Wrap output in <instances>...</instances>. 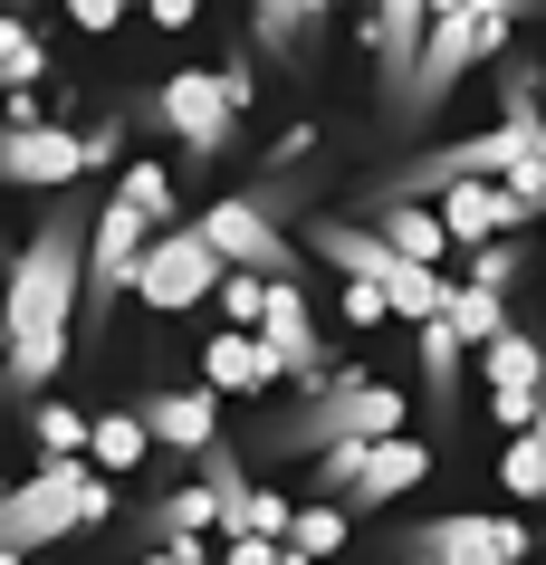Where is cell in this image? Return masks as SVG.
Instances as JSON below:
<instances>
[{"instance_id": "cell-11", "label": "cell", "mask_w": 546, "mask_h": 565, "mask_svg": "<svg viewBox=\"0 0 546 565\" xmlns=\"http://www.w3.org/2000/svg\"><path fill=\"white\" fill-rule=\"evenodd\" d=\"M96 173V145L77 125H0V182H30V192H77Z\"/></svg>"}, {"instance_id": "cell-14", "label": "cell", "mask_w": 546, "mask_h": 565, "mask_svg": "<svg viewBox=\"0 0 546 565\" xmlns=\"http://www.w3.org/2000/svg\"><path fill=\"white\" fill-rule=\"evenodd\" d=\"M307 249H317L326 268H345V278H364V288H384V278L403 268V249L374 231V221H355V211H326V221H307Z\"/></svg>"}, {"instance_id": "cell-8", "label": "cell", "mask_w": 546, "mask_h": 565, "mask_svg": "<svg viewBox=\"0 0 546 565\" xmlns=\"http://www.w3.org/2000/svg\"><path fill=\"white\" fill-rule=\"evenodd\" d=\"M403 565H527L537 556V536H527V518H431V527H403L394 536Z\"/></svg>"}, {"instance_id": "cell-32", "label": "cell", "mask_w": 546, "mask_h": 565, "mask_svg": "<svg viewBox=\"0 0 546 565\" xmlns=\"http://www.w3.org/2000/svg\"><path fill=\"white\" fill-rule=\"evenodd\" d=\"M470 288H499V298H508V288H517V239H489V249H470Z\"/></svg>"}, {"instance_id": "cell-5", "label": "cell", "mask_w": 546, "mask_h": 565, "mask_svg": "<svg viewBox=\"0 0 546 565\" xmlns=\"http://www.w3.org/2000/svg\"><path fill=\"white\" fill-rule=\"evenodd\" d=\"M422 470H431V450L413 431H394V441H335V450L307 460V499H335L345 518H364V508L422 489Z\"/></svg>"}, {"instance_id": "cell-21", "label": "cell", "mask_w": 546, "mask_h": 565, "mask_svg": "<svg viewBox=\"0 0 546 565\" xmlns=\"http://www.w3.org/2000/svg\"><path fill=\"white\" fill-rule=\"evenodd\" d=\"M480 374H489V393H546V345L527 327H508L499 345H480Z\"/></svg>"}, {"instance_id": "cell-35", "label": "cell", "mask_w": 546, "mask_h": 565, "mask_svg": "<svg viewBox=\"0 0 546 565\" xmlns=\"http://www.w3.org/2000/svg\"><path fill=\"white\" fill-rule=\"evenodd\" d=\"M67 10V30H116L125 20V0H58Z\"/></svg>"}, {"instance_id": "cell-38", "label": "cell", "mask_w": 546, "mask_h": 565, "mask_svg": "<svg viewBox=\"0 0 546 565\" xmlns=\"http://www.w3.org/2000/svg\"><path fill=\"white\" fill-rule=\"evenodd\" d=\"M202 20V0H153V30H192Z\"/></svg>"}, {"instance_id": "cell-3", "label": "cell", "mask_w": 546, "mask_h": 565, "mask_svg": "<svg viewBox=\"0 0 546 565\" xmlns=\"http://www.w3.org/2000/svg\"><path fill=\"white\" fill-rule=\"evenodd\" d=\"M116 518V479L96 460H39L20 489H0V556H39L77 527H106Z\"/></svg>"}, {"instance_id": "cell-12", "label": "cell", "mask_w": 546, "mask_h": 565, "mask_svg": "<svg viewBox=\"0 0 546 565\" xmlns=\"http://www.w3.org/2000/svg\"><path fill=\"white\" fill-rule=\"evenodd\" d=\"M259 355L269 374H298L307 393L326 384V335H317V307H307L298 278H269V317H259Z\"/></svg>"}, {"instance_id": "cell-40", "label": "cell", "mask_w": 546, "mask_h": 565, "mask_svg": "<svg viewBox=\"0 0 546 565\" xmlns=\"http://www.w3.org/2000/svg\"><path fill=\"white\" fill-rule=\"evenodd\" d=\"M451 10H470V0H431V20H451Z\"/></svg>"}, {"instance_id": "cell-15", "label": "cell", "mask_w": 546, "mask_h": 565, "mask_svg": "<svg viewBox=\"0 0 546 565\" xmlns=\"http://www.w3.org/2000/svg\"><path fill=\"white\" fill-rule=\"evenodd\" d=\"M135 413H144V431H153L163 450H192V460H202V450L221 441V393H212V384H182V393H144Z\"/></svg>"}, {"instance_id": "cell-24", "label": "cell", "mask_w": 546, "mask_h": 565, "mask_svg": "<svg viewBox=\"0 0 546 565\" xmlns=\"http://www.w3.org/2000/svg\"><path fill=\"white\" fill-rule=\"evenodd\" d=\"M413 345H422V384L441 393V403H451V384H460V355H470V335H460L451 317H422V327H413Z\"/></svg>"}, {"instance_id": "cell-36", "label": "cell", "mask_w": 546, "mask_h": 565, "mask_svg": "<svg viewBox=\"0 0 546 565\" xmlns=\"http://www.w3.org/2000/svg\"><path fill=\"white\" fill-rule=\"evenodd\" d=\"M489 413H499V431L517 441V431H527V413H537V393H489Z\"/></svg>"}, {"instance_id": "cell-41", "label": "cell", "mask_w": 546, "mask_h": 565, "mask_svg": "<svg viewBox=\"0 0 546 565\" xmlns=\"http://www.w3.org/2000/svg\"><path fill=\"white\" fill-rule=\"evenodd\" d=\"M278 565H317V556H298V546H288V556H278Z\"/></svg>"}, {"instance_id": "cell-31", "label": "cell", "mask_w": 546, "mask_h": 565, "mask_svg": "<svg viewBox=\"0 0 546 565\" xmlns=\"http://www.w3.org/2000/svg\"><path fill=\"white\" fill-rule=\"evenodd\" d=\"M259 317H269V278H249V268H231V278H221V327L259 335Z\"/></svg>"}, {"instance_id": "cell-10", "label": "cell", "mask_w": 546, "mask_h": 565, "mask_svg": "<svg viewBox=\"0 0 546 565\" xmlns=\"http://www.w3.org/2000/svg\"><path fill=\"white\" fill-rule=\"evenodd\" d=\"M221 278L231 268L202 249V231L182 221V231H153V249H144V268H135V298L153 307V317H182V307H202V298H221Z\"/></svg>"}, {"instance_id": "cell-17", "label": "cell", "mask_w": 546, "mask_h": 565, "mask_svg": "<svg viewBox=\"0 0 546 565\" xmlns=\"http://www.w3.org/2000/svg\"><path fill=\"white\" fill-rule=\"evenodd\" d=\"M431 211H441L451 249H489V239H508V202H499V182H451Z\"/></svg>"}, {"instance_id": "cell-28", "label": "cell", "mask_w": 546, "mask_h": 565, "mask_svg": "<svg viewBox=\"0 0 546 565\" xmlns=\"http://www.w3.org/2000/svg\"><path fill=\"white\" fill-rule=\"evenodd\" d=\"M87 431H96V413H67V403H30V441L49 450V460H87Z\"/></svg>"}, {"instance_id": "cell-29", "label": "cell", "mask_w": 546, "mask_h": 565, "mask_svg": "<svg viewBox=\"0 0 546 565\" xmlns=\"http://www.w3.org/2000/svg\"><path fill=\"white\" fill-rule=\"evenodd\" d=\"M39 67H49V49H39V30L30 20H10V10H0V96H20L39 77Z\"/></svg>"}, {"instance_id": "cell-13", "label": "cell", "mask_w": 546, "mask_h": 565, "mask_svg": "<svg viewBox=\"0 0 546 565\" xmlns=\"http://www.w3.org/2000/svg\"><path fill=\"white\" fill-rule=\"evenodd\" d=\"M422 39H431V0H364V58H374V77H384V106L413 87Z\"/></svg>"}, {"instance_id": "cell-33", "label": "cell", "mask_w": 546, "mask_h": 565, "mask_svg": "<svg viewBox=\"0 0 546 565\" xmlns=\"http://www.w3.org/2000/svg\"><path fill=\"white\" fill-rule=\"evenodd\" d=\"M384 317H394V298L364 288V278H345V327H384Z\"/></svg>"}, {"instance_id": "cell-23", "label": "cell", "mask_w": 546, "mask_h": 565, "mask_svg": "<svg viewBox=\"0 0 546 565\" xmlns=\"http://www.w3.org/2000/svg\"><path fill=\"white\" fill-rule=\"evenodd\" d=\"M441 317H451V327L470 335V345H499V335L517 327V317H508V298H499V288H470V278H451V298H441Z\"/></svg>"}, {"instance_id": "cell-44", "label": "cell", "mask_w": 546, "mask_h": 565, "mask_svg": "<svg viewBox=\"0 0 546 565\" xmlns=\"http://www.w3.org/2000/svg\"><path fill=\"white\" fill-rule=\"evenodd\" d=\"M508 10H527V0H508Z\"/></svg>"}, {"instance_id": "cell-22", "label": "cell", "mask_w": 546, "mask_h": 565, "mask_svg": "<svg viewBox=\"0 0 546 565\" xmlns=\"http://www.w3.org/2000/svg\"><path fill=\"white\" fill-rule=\"evenodd\" d=\"M144 450H153L144 413H96V431H87V460H96V470H106V479L144 470Z\"/></svg>"}, {"instance_id": "cell-30", "label": "cell", "mask_w": 546, "mask_h": 565, "mask_svg": "<svg viewBox=\"0 0 546 565\" xmlns=\"http://www.w3.org/2000/svg\"><path fill=\"white\" fill-rule=\"evenodd\" d=\"M499 489H508L517 508H527V499H546V450L527 441V431H517V441L499 450Z\"/></svg>"}, {"instance_id": "cell-20", "label": "cell", "mask_w": 546, "mask_h": 565, "mask_svg": "<svg viewBox=\"0 0 546 565\" xmlns=\"http://www.w3.org/2000/svg\"><path fill=\"white\" fill-rule=\"evenodd\" d=\"M326 10L335 0H249V49H259V58H298L307 30H317Z\"/></svg>"}, {"instance_id": "cell-4", "label": "cell", "mask_w": 546, "mask_h": 565, "mask_svg": "<svg viewBox=\"0 0 546 565\" xmlns=\"http://www.w3.org/2000/svg\"><path fill=\"white\" fill-rule=\"evenodd\" d=\"M508 39H517V10L508 0H470V10H451V20H431V39H422V67H413V87L384 106V125H431L441 116V96L470 77V67H499L508 58Z\"/></svg>"}, {"instance_id": "cell-37", "label": "cell", "mask_w": 546, "mask_h": 565, "mask_svg": "<svg viewBox=\"0 0 546 565\" xmlns=\"http://www.w3.org/2000/svg\"><path fill=\"white\" fill-rule=\"evenodd\" d=\"M307 145H317V135H307V125H288V135H278V153H269V173H288V163H307Z\"/></svg>"}, {"instance_id": "cell-34", "label": "cell", "mask_w": 546, "mask_h": 565, "mask_svg": "<svg viewBox=\"0 0 546 565\" xmlns=\"http://www.w3.org/2000/svg\"><path fill=\"white\" fill-rule=\"evenodd\" d=\"M278 556H288L278 536H221V556H212V565H278Z\"/></svg>"}, {"instance_id": "cell-25", "label": "cell", "mask_w": 546, "mask_h": 565, "mask_svg": "<svg viewBox=\"0 0 546 565\" xmlns=\"http://www.w3.org/2000/svg\"><path fill=\"white\" fill-rule=\"evenodd\" d=\"M384 298H394V317H403V327H422V317H441L451 278H441V268H422V259H403L394 278H384Z\"/></svg>"}, {"instance_id": "cell-26", "label": "cell", "mask_w": 546, "mask_h": 565, "mask_svg": "<svg viewBox=\"0 0 546 565\" xmlns=\"http://www.w3.org/2000/svg\"><path fill=\"white\" fill-rule=\"evenodd\" d=\"M116 192H125L135 211H144L153 231H182V202H173V173H163V163H125V173H116Z\"/></svg>"}, {"instance_id": "cell-42", "label": "cell", "mask_w": 546, "mask_h": 565, "mask_svg": "<svg viewBox=\"0 0 546 565\" xmlns=\"http://www.w3.org/2000/svg\"><path fill=\"white\" fill-rule=\"evenodd\" d=\"M537 106H546V67H537Z\"/></svg>"}, {"instance_id": "cell-43", "label": "cell", "mask_w": 546, "mask_h": 565, "mask_svg": "<svg viewBox=\"0 0 546 565\" xmlns=\"http://www.w3.org/2000/svg\"><path fill=\"white\" fill-rule=\"evenodd\" d=\"M125 10H153V0H125Z\"/></svg>"}, {"instance_id": "cell-2", "label": "cell", "mask_w": 546, "mask_h": 565, "mask_svg": "<svg viewBox=\"0 0 546 565\" xmlns=\"http://www.w3.org/2000/svg\"><path fill=\"white\" fill-rule=\"evenodd\" d=\"M403 422H413V403H403L394 384H374V374H326L307 403H288V413L259 422V450H269V460H317V450H335V441H394Z\"/></svg>"}, {"instance_id": "cell-1", "label": "cell", "mask_w": 546, "mask_h": 565, "mask_svg": "<svg viewBox=\"0 0 546 565\" xmlns=\"http://www.w3.org/2000/svg\"><path fill=\"white\" fill-rule=\"evenodd\" d=\"M87 231H96V192H58L49 221L30 231V249L0 278V393H49L67 345L87 327Z\"/></svg>"}, {"instance_id": "cell-7", "label": "cell", "mask_w": 546, "mask_h": 565, "mask_svg": "<svg viewBox=\"0 0 546 565\" xmlns=\"http://www.w3.org/2000/svg\"><path fill=\"white\" fill-rule=\"evenodd\" d=\"M192 231H202V249H212L221 268L298 278V249H288V231H278V211L259 202V192H221V202H202V211H192Z\"/></svg>"}, {"instance_id": "cell-19", "label": "cell", "mask_w": 546, "mask_h": 565, "mask_svg": "<svg viewBox=\"0 0 546 565\" xmlns=\"http://www.w3.org/2000/svg\"><path fill=\"white\" fill-rule=\"evenodd\" d=\"M202 384L212 393H269L278 374H269V355H259V335H202Z\"/></svg>"}, {"instance_id": "cell-39", "label": "cell", "mask_w": 546, "mask_h": 565, "mask_svg": "<svg viewBox=\"0 0 546 565\" xmlns=\"http://www.w3.org/2000/svg\"><path fill=\"white\" fill-rule=\"evenodd\" d=\"M527 441H537V450H546V393H537V413H527Z\"/></svg>"}, {"instance_id": "cell-27", "label": "cell", "mask_w": 546, "mask_h": 565, "mask_svg": "<svg viewBox=\"0 0 546 565\" xmlns=\"http://www.w3.org/2000/svg\"><path fill=\"white\" fill-rule=\"evenodd\" d=\"M345 536H355V518L335 499H298V518H288V546H298V556H335Z\"/></svg>"}, {"instance_id": "cell-9", "label": "cell", "mask_w": 546, "mask_h": 565, "mask_svg": "<svg viewBox=\"0 0 546 565\" xmlns=\"http://www.w3.org/2000/svg\"><path fill=\"white\" fill-rule=\"evenodd\" d=\"M144 249H153V221L125 202V192H106V202H96V231H87V327L116 317V298L135 288Z\"/></svg>"}, {"instance_id": "cell-18", "label": "cell", "mask_w": 546, "mask_h": 565, "mask_svg": "<svg viewBox=\"0 0 546 565\" xmlns=\"http://www.w3.org/2000/svg\"><path fill=\"white\" fill-rule=\"evenodd\" d=\"M135 536H144V556L153 546H173V536H221V499L192 479V489H163V499L135 518Z\"/></svg>"}, {"instance_id": "cell-6", "label": "cell", "mask_w": 546, "mask_h": 565, "mask_svg": "<svg viewBox=\"0 0 546 565\" xmlns=\"http://www.w3.org/2000/svg\"><path fill=\"white\" fill-rule=\"evenodd\" d=\"M240 106H249V67H182V77L153 87L144 116L163 125V135H182L192 163H212V153H231V135H240Z\"/></svg>"}, {"instance_id": "cell-16", "label": "cell", "mask_w": 546, "mask_h": 565, "mask_svg": "<svg viewBox=\"0 0 546 565\" xmlns=\"http://www.w3.org/2000/svg\"><path fill=\"white\" fill-rule=\"evenodd\" d=\"M364 221L394 239L403 259H422V268L451 259V231H441V211H431V202H384V192H364Z\"/></svg>"}]
</instances>
